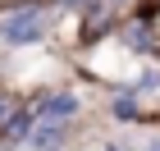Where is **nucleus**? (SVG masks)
Wrapping results in <instances>:
<instances>
[{"label":"nucleus","mask_w":160,"mask_h":151,"mask_svg":"<svg viewBox=\"0 0 160 151\" xmlns=\"http://www.w3.org/2000/svg\"><path fill=\"white\" fill-rule=\"evenodd\" d=\"M0 32H5L9 41H32V37H41V14H37V9H28L23 18H9Z\"/></svg>","instance_id":"1"},{"label":"nucleus","mask_w":160,"mask_h":151,"mask_svg":"<svg viewBox=\"0 0 160 151\" xmlns=\"http://www.w3.org/2000/svg\"><path fill=\"white\" fill-rule=\"evenodd\" d=\"M69 114H73V96H55L46 105V119H69Z\"/></svg>","instance_id":"2"}]
</instances>
